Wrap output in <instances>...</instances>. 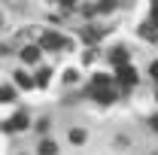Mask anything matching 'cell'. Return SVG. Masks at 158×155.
Returning <instances> with one entry per match:
<instances>
[{
	"mask_svg": "<svg viewBox=\"0 0 158 155\" xmlns=\"http://www.w3.org/2000/svg\"><path fill=\"white\" fill-rule=\"evenodd\" d=\"M64 46V40H61V34H55V31H46V34H40V49H61Z\"/></svg>",
	"mask_w": 158,
	"mask_h": 155,
	"instance_id": "1",
	"label": "cell"
},
{
	"mask_svg": "<svg viewBox=\"0 0 158 155\" xmlns=\"http://www.w3.org/2000/svg\"><path fill=\"white\" fill-rule=\"evenodd\" d=\"M88 94L91 97H98L100 103H110V100H113V88H110V85H88Z\"/></svg>",
	"mask_w": 158,
	"mask_h": 155,
	"instance_id": "2",
	"label": "cell"
},
{
	"mask_svg": "<svg viewBox=\"0 0 158 155\" xmlns=\"http://www.w3.org/2000/svg\"><path fill=\"white\" fill-rule=\"evenodd\" d=\"M3 128H6V131H24V128H27V116H24V113H15Z\"/></svg>",
	"mask_w": 158,
	"mask_h": 155,
	"instance_id": "3",
	"label": "cell"
},
{
	"mask_svg": "<svg viewBox=\"0 0 158 155\" xmlns=\"http://www.w3.org/2000/svg\"><path fill=\"white\" fill-rule=\"evenodd\" d=\"M118 82L122 85H134L137 82V70L134 67H118Z\"/></svg>",
	"mask_w": 158,
	"mask_h": 155,
	"instance_id": "4",
	"label": "cell"
},
{
	"mask_svg": "<svg viewBox=\"0 0 158 155\" xmlns=\"http://www.w3.org/2000/svg\"><path fill=\"white\" fill-rule=\"evenodd\" d=\"M37 58H40V46H24V49H21V61L37 64Z\"/></svg>",
	"mask_w": 158,
	"mask_h": 155,
	"instance_id": "5",
	"label": "cell"
},
{
	"mask_svg": "<svg viewBox=\"0 0 158 155\" xmlns=\"http://www.w3.org/2000/svg\"><path fill=\"white\" fill-rule=\"evenodd\" d=\"M110 61H113L116 67H128V55H125V49H116V52L110 55Z\"/></svg>",
	"mask_w": 158,
	"mask_h": 155,
	"instance_id": "6",
	"label": "cell"
},
{
	"mask_svg": "<svg viewBox=\"0 0 158 155\" xmlns=\"http://www.w3.org/2000/svg\"><path fill=\"white\" fill-rule=\"evenodd\" d=\"M55 152H58V146H55L52 140H46V143L40 146V155H55Z\"/></svg>",
	"mask_w": 158,
	"mask_h": 155,
	"instance_id": "7",
	"label": "cell"
},
{
	"mask_svg": "<svg viewBox=\"0 0 158 155\" xmlns=\"http://www.w3.org/2000/svg\"><path fill=\"white\" fill-rule=\"evenodd\" d=\"M15 82H19L21 88H31V85H34V79L27 76V73H15Z\"/></svg>",
	"mask_w": 158,
	"mask_h": 155,
	"instance_id": "8",
	"label": "cell"
},
{
	"mask_svg": "<svg viewBox=\"0 0 158 155\" xmlns=\"http://www.w3.org/2000/svg\"><path fill=\"white\" fill-rule=\"evenodd\" d=\"M12 97H15L12 85H3V88H0V100H3V103H6V100H12Z\"/></svg>",
	"mask_w": 158,
	"mask_h": 155,
	"instance_id": "9",
	"label": "cell"
},
{
	"mask_svg": "<svg viewBox=\"0 0 158 155\" xmlns=\"http://www.w3.org/2000/svg\"><path fill=\"white\" fill-rule=\"evenodd\" d=\"M70 140H73V143H82V140H85V131H82V128H73V131H70Z\"/></svg>",
	"mask_w": 158,
	"mask_h": 155,
	"instance_id": "10",
	"label": "cell"
},
{
	"mask_svg": "<svg viewBox=\"0 0 158 155\" xmlns=\"http://www.w3.org/2000/svg\"><path fill=\"white\" fill-rule=\"evenodd\" d=\"M140 34H143L146 40H155V27H152V24H143V27H140Z\"/></svg>",
	"mask_w": 158,
	"mask_h": 155,
	"instance_id": "11",
	"label": "cell"
},
{
	"mask_svg": "<svg viewBox=\"0 0 158 155\" xmlns=\"http://www.w3.org/2000/svg\"><path fill=\"white\" fill-rule=\"evenodd\" d=\"M98 37H100V34L94 31V27H88V31H82V40H88V43H94Z\"/></svg>",
	"mask_w": 158,
	"mask_h": 155,
	"instance_id": "12",
	"label": "cell"
},
{
	"mask_svg": "<svg viewBox=\"0 0 158 155\" xmlns=\"http://www.w3.org/2000/svg\"><path fill=\"white\" fill-rule=\"evenodd\" d=\"M91 85H110V76H103V73H98V76L91 79Z\"/></svg>",
	"mask_w": 158,
	"mask_h": 155,
	"instance_id": "13",
	"label": "cell"
},
{
	"mask_svg": "<svg viewBox=\"0 0 158 155\" xmlns=\"http://www.w3.org/2000/svg\"><path fill=\"white\" fill-rule=\"evenodd\" d=\"M34 82H37V85H46V82H49V70H40V76L34 79Z\"/></svg>",
	"mask_w": 158,
	"mask_h": 155,
	"instance_id": "14",
	"label": "cell"
},
{
	"mask_svg": "<svg viewBox=\"0 0 158 155\" xmlns=\"http://www.w3.org/2000/svg\"><path fill=\"white\" fill-rule=\"evenodd\" d=\"M152 24H158V3H152Z\"/></svg>",
	"mask_w": 158,
	"mask_h": 155,
	"instance_id": "15",
	"label": "cell"
},
{
	"mask_svg": "<svg viewBox=\"0 0 158 155\" xmlns=\"http://www.w3.org/2000/svg\"><path fill=\"white\" fill-rule=\"evenodd\" d=\"M152 76L158 79V61H155V64H152Z\"/></svg>",
	"mask_w": 158,
	"mask_h": 155,
	"instance_id": "16",
	"label": "cell"
},
{
	"mask_svg": "<svg viewBox=\"0 0 158 155\" xmlns=\"http://www.w3.org/2000/svg\"><path fill=\"white\" fill-rule=\"evenodd\" d=\"M0 21H3V15H0Z\"/></svg>",
	"mask_w": 158,
	"mask_h": 155,
	"instance_id": "17",
	"label": "cell"
}]
</instances>
